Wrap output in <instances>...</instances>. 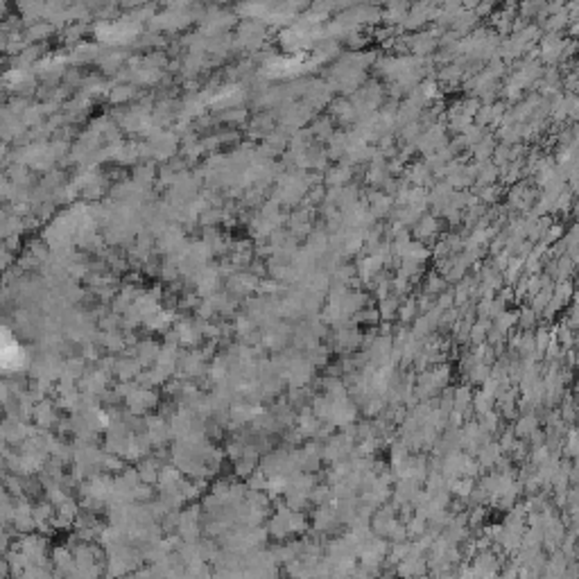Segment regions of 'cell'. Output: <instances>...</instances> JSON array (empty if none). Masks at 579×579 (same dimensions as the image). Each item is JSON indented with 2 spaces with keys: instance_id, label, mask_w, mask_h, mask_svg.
I'll use <instances>...</instances> for the list:
<instances>
[{
  "instance_id": "6da1fadb",
  "label": "cell",
  "mask_w": 579,
  "mask_h": 579,
  "mask_svg": "<svg viewBox=\"0 0 579 579\" xmlns=\"http://www.w3.org/2000/svg\"><path fill=\"white\" fill-rule=\"evenodd\" d=\"M131 95H134V88L131 86H118L109 93V98H111V102H123V100H129Z\"/></svg>"
}]
</instances>
